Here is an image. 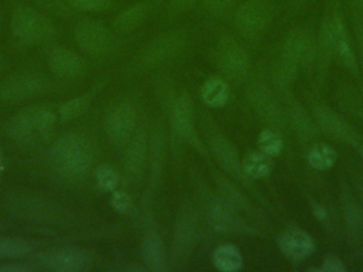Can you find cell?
<instances>
[{"instance_id":"cell-1","label":"cell","mask_w":363,"mask_h":272,"mask_svg":"<svg viewBox=\"0 0 363 272\" xmlns=\"http://www.w3.org/2000/svg\"><path fill=\"white\" fill-rule=\"evenodd\" d=\"M9 29L15 42L26 47L49 44L57 36L50 16L23 0H15L11 6Z\"/></svg>"},{"instance_id":"cell-2","label":"cell","mask_w":363,"mask_h":272,"mask_svg":"<svg viewBox=\"0 0 363 272\" xmlns=\"http://www.w3.org/2000/svg\"><path fill=\"white\" fill-rule=\"evenodd\" d=\"M277 9V0H242L235 9L230 23L241 40L257 43L274 21Z\"/></svg>"},{"instance_id":"cell-3","label":"cell","mask_w":363,"mask_h":272,"mask_svg":"<svg viewBox=\"0 0 363 272\" xmlns=\"http://www.w3.org/2000/svg\"><path fill=\"white\" fill-rule=\"evenodd\" d=\"M188 40L187 31L183 28L162 32L138 51L130 68L135 72H144L169 63L186 50Z\"/></svg>"},{"instance_id":"cell-4","label":"cell","mask_w":363,"mask_h":272,"mask_svg":"<svg viewBox=\"0 0 363 272\" xmlns=\"http://www.w3.org/2000/svg\"><path fill=\"white\" fill-rule=\"evenodd\" d=\"M53 166L61 175L81 178L93 165L94 152L89 141L80 134H68L55 141L50 150Z\"/></svg>"},{"instance_id":"cell-5","label":"cell","mask_w":363,"mask_h":272,"mask_svg":"<svg viewBox=\"0 0 363 272\" xmlns=\"http://www.w3.org/2000/svg\"><path fill=\"white\" fill-rule=\"evenodd\" d=\"M74 38L81 50L93 58L108 57L121 45V36L115 33L111 26L89 17L76 23Z\"/></svg>"},{"instance_id":"cell-6","label":"cell","mask_w":363,"mask_h":272,"mask_svg":"<svg viewBox=\"0 0 363 272\" xmlns=\"http://www.w3.org/2000/svg\"><path fill=\"white\" fill-rule=\"evenodd\" d=\"M215 62L226 78L241 81L247 78L251 70V60L241 38L234 34L224 33L215 47Z\"/></svg>"},{"instance_id":"cell-7","label":"cell","mask_w":363,"mask_h":272,"mask_svg":"<svg viewBox=\"0 0 363 272\" xmlns=\"http://www.w3.org/2000/svg\"><path fill=\"white\" fill-rule=\"evenodd\" d=\"M55 116L51 111L40 107L26 109L10 124L11 136L23 143L40 141L52 129Z\"/></svg>"},{"instance_id":"cell-8","label":"cell","mask_w":363,"mask_h":272,"mask_svg":"<svg viewBox=\"0 0 363 272\" xmlns=\"http://www.w3.org/2000/svg\"><path fill=\"white\" fill-rule=\"evenodd\" d=\"M281 55L298 68H308L317 61V38L308 27L290 30L281 42Z\"/></svg>"},{"instance_id":"cell-9","label":"cell","mask_w":363,"mask_h":272,"mask_svg":"<svg viewBox=\"0 0 363 272\" xmlns=\"http://www.w3.org/2000/svg\"><path fill=\"white\" fill-rule=\"evenodd\" d=\"M325 10L322 15L319 32L317 36V61L318 72L320 77L328 72V66L336 58L337 27L334 13L330 2L326 1Z\"/></svg>"},{"instance_id":"cell-10","label":"cell","mask_w":363,"mask_h":272,"mask_svg":"<svg viewBox=\"0 0 363 272\" xmlns=\"http://www.w3.org/2000/svg\"><path fill=\"white\" fill-rule=\"evenodd\" d=\"M155 14L149 0H138L121 10L111 19L110 26L119 36H127L140 29L150 15Z\"/></svg>"},{"instance_id":"cell-11","label":"cell","mask_w":363,"mask_h":272,"mask_svg":"<svg viewBox=\"0 0 363 272\" xmlns=\"http://www.w3.org/2000/svg\"><path fill=\"white\" fill-rule=\"evenodd\" d=\"M281 254L294 263H301L313 254L315 241L313 236L298 228L288 229L279 236Z\"/></svg>"},{"instance_id":"cell-12","label":"cell","mask_w":363,"mask_h":272,"mask_svg":"<svg viewBox=\"0 0 363 272\" xmlns=\"http://www.w3.org/2000/svg\"><path fill=\"white\" fill-rule=\"evenodd\" d=\"M42 263L47 269L53 271H82L91 266L93 256L86 250H60L43 256Z\"/></svg>"},{"instance_id":"cell-13","label":"cell","mask_w":363,"mask_h":272,"mask_svg":"<svg viewBox=\"0 0 363 272\" xmlns=\"http://www.w3.org/2000/svg\"><path fill=\"white\" fill-rule=\"evenodd\" d=\"M47 63L55 76L63 79H74L84 70L82 58L65 47H51L47 53Z\"/></svg>"},{"instance_id":"cell-14","label":"cell","mask_w":363,"mask_h":272,"mask_svg":"<svg viewBox=\"0 0 363 272\" xmlns=\"http://www.w3.org/2000/svg\"><path fill=\"white\" fill-rule=\"evenodd\" d=\"M135 112L129 104L115 109L106 121V131L110 141L117 146L127 143L135 127Z\"/></svg>"},{"instance_id":"cell-15","label":"cell","mask_w":363,"mask_h":272,"mask_svg":"<svg viewBox=\"0 0 363 272\" xmlns=\"http://www.w3.org/2000/svg\"><path fill=\"white\" fill-rule=\"evenodd\" d=\"M46 85L43 75L34 72H21L13 75L2 85L1 94L10 99H19L42 91Z\"/></svg>"},{"instance_id":"cell-16","label":"cell","mask_w":363,"mask_h":272,"mask_svg":"<svg viewBox=\"0 0 363 272\" xmlns=\"http://www.w3.org/2000/svg\"><path fill=\"white\" fill-rule=\"evenodd\" d=\"M196 241V222L190 214H183L179 220L172 241V260L177 265L185 263L191 254Z\"/></svg>"},{"instance_id":"cell-17","label":"cell","mask_w":363,"mask_h":272,"mask_svg":"<svg viewBox=\"0 0 363 272\" xmlns=\"http://www.w3.org/2000/svg\"><path fill=\"white\" fill-rule=\"evenodd\" d=\"M315 116L318 124L324 131L341 141H349L353 145L359 134L350 127L349 124L341 119L337 113L325 107H319L315 110Z\"/></svg>"},{"instance_id":"cell-18","label":"cell","mask_w":363,"mask_h":272,"mask_svg":"<svg viewBox=\"0 0 363 272\" xmlns=\"http://www.w3.org/2000/svg\"><path fill=\"white\" fill-rule=\"evenodd\" d=\"M189 98L182 96L172 108V119L174 131L182 138L194 139V116Z\"/></svg>"},{"instance_id":"cell-19","label":"cell","mask_w":363,"mask_h":272,"mask_svg":"<svg viewBox=\"0 0 363 272\" xmlns=\"http://www.w3.org/2000/svg\"><path fill=\"white\" fill-rule=\"evenodd\" d=\"M142 256L145 264L152 271L167 269L165 250L161 239L155 232L147 233L142 245Z\"/></svg>"},{"instance_id":"cell-20","label":"cell","mask_w":363,"mask_h":272,"mask_svg":"<svg viewBox=\"0 0 363 272\" xmlns=\"http://www.w3.org/2000/svg\"><path fill=\"white\" fill-rule=\"evenodd\" d=\"M209 219L213 226L221 232H239L242 228L230 207L221 201H216L211 205L209 209Z\"/></svg>"},{"instance_id":"cell-21","label":"cell","mask_w":363,"mask_h":272,"mask_svg":"<svg viewBox=\"0 0 363 272\" xmlns=\"http://www.w3.org/2000/svg\"><path fill=\"white\" fill-rule=\"evenodd\" d=\"M252 104L255 110L259 113L264 121L275 123L277 121V109L274 100L270 96V92L264 85L255 83L250 89Z\"/></svg>"},{"instance_id":"cell-22","label":"cell","mask_w":363,"mask_h":272,"mask_svg":"<svg viewBox=\"0 0 363 272\" xmlns=\"http://www.w3.org/2000/svg\"><path fill=\"white\" fill-rule=\"evenodd\" d=\"M211 146L218 160L228 173L235 175L243 173L242 165L239 162L237 152L235 151L234 147L230 141L222 138V137H217L211 141Z\"/></svg>"},{"instance_id":"cell-23","label":"cell","mask_w":363,"mask_h":272,"mask_svg":"<svg viewBox=\"0 0 363 272\" xmlns=\"http://www.w3.org/2000/svg\"><path fill=\"white\" fill-rule=\"evenodd\" d=\"M213 263L218 271L234 272L241 269L243 259L240 251L233 245H222L215 250Z\"/></svg>"},{"instance_id":"cell-24","label":"cell","mask_w":363,"mask_h":272,"mask_svg":"<svg viewBox=\"0 0 363 272\" xmlns=\"http://www.w3.org/2000/svg\"><path fill=\"white\" fill-rule=\"evenodd\" d=\"M201 95L207 106L219 108L228 102L230 89L222 79L211 78L203 85Z\"/></svg>"},{"instance_id":"cell-25","label":"cell","mask_w":363,"mask_h":272,"mask_svg":"<svg viewBox=\"0 0 363 272\" xmlns=\"http://www.w3.org/2000/svg\"><path fill=\"white\" fill-rule=\"evenodd\" d=\"M241 165H242L243 173L253 179L268 177L273 167L270 156L262 153V151L247 154Z\"/></svg>"},{"instance_id":"cell-26","label":"cell","mask_w":363,"mask_h":272,"mask_svg":"<svg viewBox=\"0 0 363 272\" xmlns=\"http://www.w3.org/2000/svg\"><path fill=\"white\" fill-rule=\"evenodd\" d=\"M238 4L239 0H200L198 8L209 18L228 21Z\"/></svg>"},{"instance_id":"cell-27","label":"cell","mask_w":363,"mask_h":272,"mask_svg":"<svg viewBox=\"0 0 363 272\" xmlns=\"http://www.w3.org/2000/svg\"><path fill=\"white\" fill-rule=\"evenodd\" d=\"M74 12L89 13V14H98V13L112 12L116 9H121L119 0H63Z\"/></svg>"},{"instance_id":"cell-28","label":"cell","mask_w":363,"mask_h":272,"mask_svg":"<svg viewBox=\"0 0 363 272\" xmlns=\"http://www.w3.org/2000/svg\"><path fill=\"white\" fill-rule=\"evenodd\" d=\"M338 154L328 143H317L308 152V162L317 170H328L336 164Z\"/></svg>"},{"instance_id":"cell-29","label":"cell","mask_w":363,"mask_h":272,"mask_svg":"<svg viewBox=\"0 0 363 272\" xmlns=\"http://www.w3.org/2000/svg\"><path fill=\"white\" fill-rule=\"evenodd\" d=\"M147 143L144 136H138L130 145L127 156V170L131 175H138L146 158Z\"/></svg>"},{"instance_id":"cell-30","label":"cell","mask_w":363,"mask_h":272,"mask_svg":"<svg viewBox=\"0 0 363 272\" xmlns=\"http://www.w3.org/2000/svg\"><path fill=\"white\" fill-rule=\"evenodd\" d=\"M347 230L354 239L363 237V213L355 201L347 199L345 205Z\"/></svg>"},{"instance_id":"cell-31","label":"cell","mask_w":363,"mask_h":272,"mask_svg":"<svg viewBox=\"0 0 363 272\" xmlns=\"http://www.w3.org/2000/svg\"><path fill=\"white\" fill-rule=\"evenodd\" d=\"M35 8L40 9L42 12L46 13L49 16L61 17V18H70L78 16V13L69 8L63 0H30Z\"/></svg>"},{"instance_id":"cell-32","label":"cell","mask_w":363,"mask_h":272,"mask_svg":"<svg viewBox=\"0 0 363 272\" xmlns=\"http://www.w3.org/2000/svg\"><path fill=\"white\" fill-rule=\"evenodd\" d=\"M258 147L262 153L273 158L279 156L283 151L284 143L281 137L272 130H264L257 139Z\"/></svg>"},{"instance_id":"cell-33","label":"cell","mask_w":363,"mask_h":272,"mask_svg":"<svg viewBox=\"0 0 363 272\" xmlns=\"http://www.w3.org/2000/svg\"><path fill=\"white\" fill-rule=\"evenodd\" d=\"M31 246L15 239H0V258H21L29 254Z\"/></svg>"},{"instance_id":"cell-34","label":"cell","mask_w":363,"mask_h":272,"mask_svg":"<svg viewBox=\"0 0 363 272\" xmlns=\"http://www.w3.org/2000/svg\"><path fill=\"white\" fill-rule=\"evenodd\" d=\"M200 0H166L163 10L168 19H174L198 8Z\"/></svg>"},{"instance_id":"cell-35","label":"cell","mask_w":363,"mask_h":272,"mask_svg":"<svg viewBox=\"0 0 363 272\" xmlns=\"http://www.w3.org/2000/svg\"><path fill=\"white\" fill-rule=\"evenodd\" d=\"M98 186L104 192H114L119 183V175L113 167L104 165L96 173Z\"/></svg>"},{"instance_id":"cell-36","label":"cell","mask_w":363,"mask_h":272,"mask_svg":"<svg viewBox=\"0 0 363 272\" xmlns=\"http://www.w3.org/2000/svg\"><path fill=\"white\" fill-rule=\"evenodd\" d=\"M89 99L87 97H78L69 100L60 109V116L63 121H72L82 115L89 107Z\"/></svg>"},{"instance_id":"cell-37","label":"cell","mask_w":363,"mask_h":272,"mask_svg":"<svg viewBox=\"0 0 363 272\" xmlns=\"http://www.w3.org/2000/svg\"><path fill=\"white\" fill-rule=\"evenodd\" d=\"M350 15H351L352 25L355 33L356 44H357V58L359 63L360 74L363 77V21L358 15L357 11L349 4Z\"/></svg>"},{"instance_id":"cell-38","label":"cell","mask_w":363,"mask_h":272,"mask_svg":"<svg viewBox=\"0 0 363 272\" xmlns=\"http://www.w3.org/2000/svg\"><path fill=\"white\" fill-rule=\"evenodd\" d=\"M313 0H284V16L286 19H294L301 14Z\"/></svg>"},{"instance_id":"cell-39","label":"cell","mask_w":363,"mask_h":272,"mask_svg":"<svg viewBox=\"0 0 363 272\" xmlns=\"http://www.w3.org/2000/svg\"><path fill=\"white\" fill-rule=\"evenodd\" d=\"M111 201H112L113 207L121 214L127 213L132 207L131 198L127 192H123V190H115L113 192Z\"/></svg>"},{"instance_id":"cell-40","label":"cell","mask_w":363,"mask_h":272,"mask_svg":"<svg viewBox=\"0 0 363 272\" xmlns=\"http://www.w3.org/2000/svg\"><path fill=\"white\" fill-rule=\"evenodd\" d=\"M318 271L323 272H345V267L342 261L335 256H330L324 260L323 265Z\"/></svg>"},{"instance_id":"cell-41","label":"cell","mask_w":363,"mask_h":272,"mask_svg":"<svg viewBox=\"0 0 363 272\" xmlns=\"http://www.w3.org/2000/svg\"><path fill=\"white\" fill-rule=\"evenodd\" d=\"M313 213H315V217L319 220H326L328 218V212L325 207H322L320 205H315L313 207Z\"/></svg>"},{"instance_id":"cell-42","label":"cell","mask_w":363,"mask_h":272,"mask_svg":"<svg viewBox=\"0 0 363 272\" xmlns=\"http://www.w3.org/2000/svg\"><path fill=\"white\" fill-rule=\"evenodd\" d=\"M349 4L354 6L356 11H357L358 15L363 21V0H347Z\"/></svg>"},{"instance_id":"cell-43","label":"cell","mask_w":363,"mask_h":272,"mask_svg":"<svg viewBox=\"0 0 363 272\" xmlns=\"http://www.w3.org/2000/svg\"><path fill=\"white\" fill-rule=\"evenodd\" d=\"M28 271L29 269L21 266L0 267V272H25Z\"/></svg>"},{"instance_id":"cell-44","label":"cell","mask_w":363,"mask_h":272,"mask_svg":"<svg viewBox=\"0 0 363 272\" xmlns=\"http://www.w3.org/2000/svg\"><path fill=\"white\" fill-rule=\"evenodd\" d=\"M152 4L153 12L157 14L159 11L163 9L164 4H165L166 0H149Z\"/></svg>"},{"instance_id":"cell-45","label":"cell","mask_w":363,"mask_h":272,"mask_svg":"<svg viewBox=\"0 0 363 272\" xmlns=\"http://www.w3.org/2000/svg\"><path fill=\"white\" fill-rule=\"evenodd\" d=\"M353 146H355V147L357 148L358 151H359L360 156H362V158H363V138H362V137H360V138L358 139V141H356V143H354Z\"/></svg>"},{"instance_id":"cell-46","label":"cell","mask_w":363,"mask_h":272,"mask_svg":"<svg viewBox=\"0 0 363 272\" xmlns=\"http://www.w3.org/2000/svg\"><path fill=\"white\" fill-rule=\"evenodd\" d=\"M2 170H4V162H2L1 156H0V175H1Z\"/></svg>"},{"instance_id":"cell-47","label":"cell","mask_w":363,"mask_h":272,"mask_svg":"<svg viewBox=\"0 0 363 272\" xmlns=\"http://www.w3.org/2000/svg\"><path fill=\"white\" fill-rule=\"evenodd\" d=\"M360 196H362V201H363V181H362V183L360 184Z\"/></svg>"},{"instance_id":"cell-48","label":"cell","mask_w":363,"mask_h":272,"mask_svg":"<svg viewBox=\"0 0 363 272\" xmlns=\"http://www.w3.org/2000/svg\"><path fill=\"white\" fill-rule=\"evenodd\" d=\"M1 18H2V13H1V10H0V21H1Z\"/></svg>"},{"instance_id":"cell-49","label":"cell","mask_w":363,"mask_h":272,"mask_svg":"<svg viewBox=\"0 0 363 272\" xmlns=\"http://www.w3.org/2000/svg\"><path fill=\"white\" fill-rule=\"evenodd\" d=\"M0 61H1V53H0Z\"/></svg>"}]
</instances>
